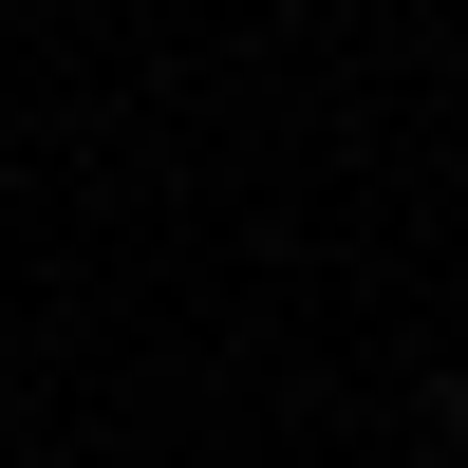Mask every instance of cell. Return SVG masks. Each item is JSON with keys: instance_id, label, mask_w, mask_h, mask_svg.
Here are the masks:
<instances>
[{"instance_id": "6da1fadb", "label": "cell", "mask_w": 468, "mask_h": 468, "mask_svg": "<svg viewBox=\"0 0 468 468\" xmlns=\"http://www.w3.org/2000/svg\"><path fill=\"white\" fill-rule=\"evenodd\" d=\"M450 450H468V375H450Z\"/></svg>"}]
</instances>
